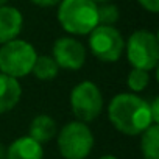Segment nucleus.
<instances>
[{
    "mask_svg": "<svg viewBox=\"0 0 159 159\" xmlns=\"http://www.w3.org/2000/svg\"><path fill=\"white\" fill-rule=\"evenodd\" d=\"M108 117L112 126L126 136L142 134L153 125L148 102L134 94H117L108 106Z\"/></svg>",
    "mask_w": 159,
    "mask_h": 159,
    "instance_id": "obj_1",
    "label": "nucleus"
},
{
    "mask_svg": "<svg viewBox=\"0 0 159 159\" xmlns=\"http://www.w3.org/2000/svg\"><path fill=\"white\" fill-rule=\"evenodd\" d=\"M94 148V134L84 122H69L58 134V150L64 159H86Z\"/></svg>",
    "mask_w": 159,
    "mask_h": 159,
    "instance_id": "obj_4",
    "label": "nucleus"
},
{
    "mask_svg": "<svg viewBox=\"0 0 159 159\" xmlns=\"http://www.w3.org/2000/svg\"><path fill=\"white\" fill-rule=\"evenodd\" d=\"M150 105V112H151V119H153V123H159V98L154 97Z\"/></svg>",
    "mask_w": 159,
    "mask_h": 159,
    "instance_id": "obj_18",
    "label": "nucleus"
},
{
    "mask_svg": "<svg viewBox=\"0 0 159 159\" xmlns=\"http://www.w3.org/2000/svg\"><path fill=\"white\" fill-rule=\"evenodd\" d=\"M126 56L133 67L153 70L159 61V42L154 33L148 30L134 31L126 42Z\"/></svg>",
    "mask_w": 159,
    "mask_h": 159,
    "instance_id": "obj_5",
    "label": "nucleus"
},
{
    "mask_svg": "<svg viewBox=\"0 0 159 159\" xmlns=\"http://www.w3.org/2000/svg\"><path fill=\"white\" fill-rule=\"evenodd\" d=\"M24 17L22 13L14 7H0V44L10 42L22 31Z\"/></svg>",
    "mask_w": 159,
    "mask_h": 159,
    "instance_id": "obj_9",
    "label": "nucleus"
},
{
    "mask_svg": "<svg viewBox=\"0 0 159 159\" xmlns=\"http://www.w3.org/2000/svg\"><path fill=\"white\" fill-rule=\"evenodd\" d=\"M58 67L67 70H78L86 62V48L75 38L62 36L53 44V56Z\"/></svg>",
    "mask_w": 159,
    "mask_h": 159,
    "instance_id": "obj_8",
    "label": "nucleus"
},
{
    "mask_svg": "<svg viewBox=\"0 0 159 159\" xmlns=\"http://www.w3.org/2000/svg\"><path fill=\"white\" fill-rule=\"evenodd\" d=\"M38 53L34 47L22 39H13L0 47V72L16 80L31 73Z\"/></svg>",
    "mask_w": 159,
    "mask_h": 159,
    "instance_id": "obj_3",
    "label": "nucleus"
},
{
    "mask_svg": "<svg viewBox=\"0 0 159 159\" xmlns=\"http://www.w3.org/2000/svg\"><path fill=\"white\" fill-rule=\"evenodd\" d=\"M92 2H94L95 5H100V3H106V2H109V0H92Z\"/></svg>",
    "mask_w": 159,
    "mask_h": 159,
    "instance_id": "obj_22",
    "label": "nucleus"
},
{
    "mask_svg": "<svg viewBox=\"0 0 159 159\" xmlns=\"http://www.w3.org/2000/svg\"><path fill=\"white\" fill-rule=\"evenodd\" d=\"M7 2H8V0H0V7H3V5H7Z\"/></svg>",
    "mask_w": 159,
    "mask_h": 159,
    "instance_id": "obj_23",
    "label": "nucleus"
},
{
    "mask_svg": "<svg viewBox=\"0 0 159 159\" xmlns=\"http://www.w3.org/2000/svg\"><path fill=\"white\" fill-rule=\"evenodd\" d=\"M22 88L16 78L0 72V114L11 111L20 100Z\"/></svg>",
    "mask_w": 159,
    "mask_h": 159,
    "instance_id": "obj_11",
    "label": "nucleus"
},
{
    "mask_svg": "<svg viewBox=\"0 0 159 159\" xmlns=\"http://www.w3.org/2000/svg\"><path fill=\"white\" fill-rule=\"evenodd\" d=\"M58 20L70 34H88L98 25L97 5L92 0H61Z\"/></svg>",
    "mask_w": 159,
    "mask_h": 159,
    "instance_id": "obj_2",
    "label": "nucleus"
},
{
    "mask_svg": "<svg viewBox=\"0 0 159 159\" xmlns=\"http://www.w3.org/2000/svg\"><path fill=\"white\" fill-rule=\"evenodd\" d=\"M28 136L39 143H45L56 136V122L47 114L36 116L30 123Z\"/></svg>",
    "mask_w": 159,
    "mask_h": 159,
    "instance_id": "obj_12",
    "label": "nucleus"
},
{
    "mask_svg": "<svg viewBox=\"0 0 159 159\" xmlns=\"http://www.w3.org/2000/svg\"><path fill=\"white\" fill-rule=\"evenodd\" d=\"M140 153L143 159H159V125H150L140 137Z\"/></svg>",
    "mask_w": 159,
    "mask_h": 159,
    "instance_id": "obj_13",
    "label": "nucleus"
},
{
    "mask_svg": "<svg viewBox=\"0 0 159 159\" xmlns=\"http://www.w3.org/2000/svg\"><path fill=\"white\" fill-rule=\"evenodd\" d=\"M30 2L38 7H55V5H59L61 0H30Z\"/></svg>",
    "mask_w": 159,
    "mask_h": 159,
    "instance_id": "obj_19",
    "label": "nucleus"
},
{
    "mask_svg": "<svg viewBox=\"0 0 159 159\" xmlns=\"http://www.w3.org/2000/svg\"><path fill=\"white\" fill-rule=\"evenodd\" d=\"M98 25H114L119 20V8L112 3H100L97 7Z\"/></svg>",
    "mask_w": 159,
    "mask_h": 159,
    "instance_id": "obj_16",
    "label": "nucleus"
},
{
    "mask_svg": "<svg viewBox=\"0 0 159 159\" xmlns=\"http://www.w3.org/2000/svg\"><path fill=\"white\" fill-rule=\"evenodd\" d=\"M58 64L52 56H38L34 61V66L31 69V73L42 81H50V80L56 78L58 75Z\"/></svg>",
    "mask_w": 159,
    "mask_h": 159,
    "instance_id": "obj_14",
    "label": "nucleus"
},
{
    "mask_svg": "<svg viewBox=\"0 0 159 159\" xmlns=\"http://www.w3.org/2000/svg\"><path fill=\"white\" fill-rule=\"evenodd\" d=\"M142 8H145L150 13H157L159 11V0H137Z\"/></svg>",
    "mask_w": 159,
    "mask_h": 159,
    "instance_id": "obj_17",
    "label": "nucleus"
},
{
    "mask_svg": "<svg viewBox=\"0 0 159 159\" xmlns=\"http://www.w3.org/2000/svg\"><path fill=\"white\" fill-rule=\"evenodd\" d=\"M5 159H44L42 143L30 136L19 137L5 150Z\"/></svg>",
    "mask_w": 159,
    "mask_h": 159,
    "instance_id": "obj_10",
    "label": "nucleus"
},
{
    "mask_svg": "<svg viewBox=\"0 0 159 159\" xmlns=\"http://www.w3.org/2000/svg\"><path fill=\"white\" fill-rule=\"evenodd\" d=\"M150 83V75L147 70L142 69H136L133 67V70L128 73V80H126V84L133 92H140L143 91Z\"/></svg>",
    "mask_w": 159,
    "mask_h": 159,
    "instance_id": "obj_15",
    "label": "nucleus"
},
{
    "mask_svg": "<svg viewBox=\"0 0 159 159\" xmlns=\"http://www.w3.org/2000/svg\"><path fill=\"white\" fill-rule=\"evenodd\" d=\"M0 159H5V148L2 143H0Z\"/></svg>",
    "mask_w": 159,
    "mask_h": 159,
    "instance_id": "obj_20",
    "label": "nucleus"
},
{
    "mask_svg": "<svg viewBox=\"0 0 159 159\" xmlns=\"http://www.w3.org/2000/svg\"><path fill=\"white\" fill-rule=\"evenodd\" d=\"M70 108L80 122L95 120L103 109V95L92 81L78 83L70 92Z\"/></svg>",
    "mask_w": 159,
    "mask_h": 159,
    "instance_id": "obj_6",
    "label": "nucleus"
},
{
    "mask_svg": "<svg viewBox=\"0 0 159 159\" xmlns=\"http://www.w3.org/2000/svg\"><path fill=\"white\" fill-rule=\"evenodd\" d=\"M98 159H117L114 154H103L102 157H98Z\"/></svg>",
    "mask_w": 159,
    "mask_h": 159,
    "instance_id": "obj_21",
    "label": "nucleus"
},
{
    "mask_svg": "<svg viewBox=\"0 0 159 159\" xmlns=\"http://www.w3.org/2000/svg\"><path fill=\"white\" fill-rule=\"evenodd\" d=\"M89 34V48L97 59L103 62H116L122 56L125 41L117 28L112 25H97Z\"/></svg>",
    "mask_w": 159,
    "mask_h": 159,
    "instance_id": "obj_7",
    "label": "nucleus"
}]
</instances>
